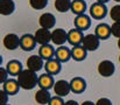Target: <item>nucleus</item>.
<instances>
[{
    "label": "nucleus",
    "instance_id": "obj_1",
    "mask_svg": "<svg viewBox=\"0 0 120 105\" xmlns=\"http://www.w3.org/2000/svg\"><path fill=\"white\" fill-rule=\"evenodd\" d=\"M16 81L19 82L20 88H22L23 90H32L39 84V77L36 72L29 69L22 70V72L18 76Z\"/></svg>",
    "mask_w": 120,
    "mask_h": 105
},
{
    "label": "nucleus",
    "instance_id": "obj_30",
    "mask_svg": "<svg viewBox=\"0 0 120 105\" xmlns=\"http://www.w3.org/2000/svg\"><path fill=\"white\" fill-rule=\"evenodd\" d=\"M8 71L6 68H0V82L4 84L6 81H8Z\"/></svg>",
    "mask_w": 120,
    "mask_h": 105
},
{
    "label": "nucleus",
    "instance_id": "obj_20",
    "mask_svg": "<svg viewBox=\"0 0 120 105\" xmlns=\"http://www.w3.org/2000/svg\"><path fill=\"white\" fill-rule=\"evenodd\" d=\"M55 54H56V50L54 49L52 46L50 44H45V46H41L40 50H39V55L44 60V61H49V60H52L55 57Z\"/></svg>",
    "mask_w": 120,
    "mask_h": 105
},
{
    "label": "nucleus",
    "instance_id": "obj_36",
    "mask_svg": "<svg viewBox=\"0 0 120 105\" xmlns=\"http://www.w3.org/2000/svg\"><path fill=\"white\" fill-rule=\"evenodd\" d=\"M97 1H98V2H101V4H106L109 0H97Z\"/></svg>",
    "mask_w": 120,
    "mask_h": 105
},
{
    "label": "nucleus",
    "instance_id": "obj_2",
    "mask_svg": "<svg viewBox=\"0 0 120 105\" xmlns=\"http://www.w3.org/2000/svg\"><path fill=\"white\" fill-rule=\"evenodd\" d=\"M100 44V39L96 34H87L84 36L82 46L87 50V51H94L99 48Z\"/></svg>",
    "mask_w": 120,
    "mask_h": 105
},
{
    "label": "nucleus",
    "instance_id": "obj_3",
    "mask_svg": "<svg viewBox=\"0 0 120 105\" xmlns=\"http://www.w3.org/2000/svg\"><path fill=\"white\" fill-rule=\"evenodd\" d=\"M90 14L93 19H97V20H100L106 16L107 14V8L105 6V4H101V2H94L91 5L90 7Z\"/></svg>",
    "mask_w": 120,
    "mask_h": 105
},
{
    "label": "nucleus",
    "instance_id": "obj_7",
    "mask_svg": "<svg viewBox=\"0 0 120 105\" xmlns=\"http://www.w3.org/2000/svg\"><path fill=\"white\" fill-rule=\"evenodd\" d=\"M68 41V33L62 28H56L51 32V42L56 46H62Z\"/></svg>",
    "mask_w": 120,
    "mask_h": 105
},
{
    "label": "nucleus",
    "instance_id": "obj_38",
    "mask_svg": "<svg viewBox=\"0 0 120 105\" xmlns=\"http://www.w3.org/2000/svg\"><path fill=\"white\" fill-rule=\"evenodd\" d=\"M116 1H117V2H120V0H116Z\"/></svg>",
    "mask_w": 120,
    "mask_h": 105
},
{
    "label": "nucleus",
    "instance_id": "obj_31",
    "mask_svg": "<svg viewBox=\"0 0 120 105\" xmlns=\"http://www.w3.org/2000/svg\"><path fill=\"white\" fill-rule=\"evenodd\" d=\"M64 103H65V102H63L62 97L55 96V97H52V98H51V101L49 102V104L48 105H64Z\"/></svg>",
    "mask_w": 120,
    "mask_h": 105
},
{
    "label": "nucleus",
    "instance_id": "obj_33",
    "mask_svg": "<svg viewBox=\"0 0 120 105\" xmlns=\"http://www.w3.org/2000/svg\"><path fill=\"white\" fill-rule=\"evenodd\" d=\"M0 97H1V105H7V101H8V95L4 91V90H1L0 91Z\"/></svg>",
    "mask_w": 120,
    "mask_h": 105
},
{
    "label": "nucleus",
    "instance_id": "obj_15",
    "mask_svg": "<svg viewBox=\"0 0 120 105\" xmlns=\"http://www.w3.org/2000/svg\"><path fill=\"white\" fill-rule=\"evenodd\" d=\"M44 69H45V72L49 75H56L61 71L62 64L57 58H52V60L47 61V63L44 64Z\"/></svg>",
    "mask_w": 120,
    "mask_h": 105
},
{
    "label": "nucleus",
    "instance_id": "obj_17",
    "mask_svg": "<svg viewBox=\"0 0 120 105\" xmlns=\"http://www.w3.org/2000/svg\"><path fill=\"white\" fill-rule=\"evenodd\" d=\"M72 57L71 55V50L68 47L61 46L56 49V54H55V58H57L60 62H68L70 58Z\"/></svg>",
    "mask_w": 120,
    "mask_h": 105
},
{
    "label": "nucleus",
    "instance_id": "obj_23",
    "mask_svg": "<svg viewBox=\"0 0 120 105\" xmlns=\"http://www.w3.org/2000/svg\"><path fill=\"white\" fill-rule=\"evenodd\" d=\"M15 4L13 0H0V14L9 15L14 12Z\"/></svg>",
    "mask_w": 120,
    "mask_h": 105
},
{
    "label": "nucleus",
    "instance_id": "obj_25",
    "mask_svg": "<svg viewBox=\"0 0 120 105\" xmlns=\"http://www.w3.org/2000/svg\"><path fill=\"white\" fill-rule=\"evenodd\" d=\"M86 9V2L84 0H72L71 4V12L76 15H82L84 14Z\"/></svg>",
    "mask_w": 120,
    "mask_h": 105
},
{
    "label": "nucleus",
    "instance_id": "obj_37",
    "mask_svg": "<svg viewBox=\"0 0 120 105\" xmlns=\"http://www.w3.org/2000/svg\"><path fill=\"white\" fill-rule=\"evenodd\" d=\"M118 47H119V49H120V39H118Z\"/></svg>",
    "mask_w": 120,
    "mask_h": 105
},
{
    "label": "nucleus",
    "instance_id": "obj_12",
    "mask_svg": "<svg viewBox=\"0 0 120 105\" xmlns=\"http://www.w3.org/2000/svg\"><path fill=\"white\" fill-rule=\"evenodd\" d=\"M83 32L77 29V28H74L71 31L68 32V42L71 44V46H80L82 42H83Z\"/></svg>",
    "mask_w": 120,
    "mask_h": 105
},
{
    "label": "nucleus",
    "instance_id": "obj_5",
    "mask_svg": "<svg viewBox=\"0 0 120 105\" xmlns=\"http://www.w3.org/2000/svg\"><path fill=\"white\" fill-rule=\"evenodd\" d=\"M52 89H54L56 96H58V97H65L71 91L70 82H67L64 79H60V81H57L55 83V85H54Z\"/></svg>",
    "mask_w": 120,
    "mask_h": 105
},
{
    "label": "nucleus",
    "instance_id": "obj_18",
    "mask_svg": "<svg viewBox=\"0 0 120 105\" xmlns=\"http://www.w3.org/2000/svg\"><path fill=\"white\" fill-rule=\"evenodd\" d=\"M55 85V82H54V78H52V75H49V74H43L39 77V86L40 89H44V90H49L51 88H54Z\"/></svg>",
    "mask_w": 120,
    "mask_h": 105
},
{
    "label": "nucleus",
    "instance_id": "obj_32",
    "mask_svg": "<svg viewBox=\"0 0 120 105\" xmlns=\"http://www.w3.org/2000/svg\"><path fill=\"white\" fill-rule=\"evenodd\" d=\"M96 105H112V102H111L109 98L103 97V98H99V99L97 101Z\"/></svg>",
    "mask_w": 120,
    "mask_h": 105
},
{
    "label": "nucleus",
    "instance_id": "obj_24",
    "mask_svg": "<svg viewBox=\"0 0 120 105\" xmlns=\"http://www.w3.org/2000/svg\"><path fill=\"white\" fill-rule=\"evenodd\" d=\"M86 53L87 50L80 44V46H75L72 49H71V55H72V58L76 60V61H83L86 58Z\"/></svg>",
    "mask_w": 120,
    "mask_h": 105
},
{
    "label": "nucleus",
    "instance_id": "obj_40",
    "mask_svg": "<svg viewBox=\"0 0 120 105\" xmlns=\"http://www.w3.org/2000/svg\"><path fill=\"white\" fill-rule=\"evenodd\" d=\"M7 105H8V104H7Z\"/></svg>",
    "mask_w": 120,
    "mask_h": 105
},
{
    "label": "nucleus",
    "instance_id": "obj_14",
    "mask_svg": "<svg viewBox=\"0 0 120 105\" xmlns=\"http://www.w3.org/2000/svg\"><path fill=\"white\" fill-rule=\"evenodd\" d=\"M74 23H75V28H77V29H79V31L83 32V31H86L91 26V19L87 15H85V14L77 15L75 18Z\"/></svg>",
    "mask_w": 120,
    "mask_h": 105
},
{
    "label": "nucleus",
    "instance_id": "obj_28",
    "mask_svg": "<svg viewBox=\"0 0 120 105\" xmlns=\"http://www.w3.org/2000/svg\"><path fill=\"white\" fill-rule=\"evenodd\" d=\"M110 16L114 22H120V5H116L111 8Z\"/></svg>",
    "mask_w": 120,
    "mask_h": 105
},
{
    "label": "nucleus",
    "instance_id": "obj_21",
    "mask_svg": "<svg viewBox=\"0 0 120 105\" xmlns=\"http://www.w3.org/2000/svg\"><path fill=\"white\" fill-rule=\"evenodd\" d=\"M94 34L97 35L100 40H106L110 37L111 33V26H109L107 23H99L97 27H96V31H94Z\"/></svg>",
    "mask_w": 120,
    "mask_h": 105
},
{
    "label": "nucleus",
    "instance_id": "obj_13",
    "mask_svg": "<svg viewBox=\"0 0 120 105\" xmlns=\"http://www.w3.org/2000/svg\"><path fill=\"white\" fill-rule=\"evenodd\" d=\"M19 89H20V84H19V82L18 81H15V79H8V81H6L4 84H2V90L9 96H14V95H16L18 93V91H19Z\"/></svg>",
    "mask_w": 120,
    "mask_h": 105
},
{
    "label": "nucleus",
    "instance_id": "obj_4",
    "mask_svg": "<svg viewBox=\"0 0 120 105\" xmlns=\"http://www.w3.org/2000/svg\"><path fill=\"white\" fill-rule=\"evenodd\" d=\"M116 71V67L112 61L110 60H104L98 64V72L103 77H111Z\"/></svg>",
    "mask_w": 120,
    "mask_h": 105
},
{
    "label": "nucleus",
    "instance_id": "obj_10",
    "mask_svg": "<svg viewBox=\"0 0 120 105\" xmlns=\"http://www.w3.org/2000/svg\"><path fill=\"white\" fill-rule=\"evenodd\" d=\"M43 58L41 57L40 55H33L30 57L27 58V69L32 70L34 72H38L43 68Z\"/></svg>",
    "mask_w": 120,
    "mask_h": 105
},
{
    "label": "nucleus",
    "instance_id": "obj_8",
    "mask_svg": "<svg viewBox=\"0 0 120 105\" xmlns=\"http://www.w3.org/2000/svg\"><path fill=\"white\" fill-rule=\"evenodd\" d=\"M2 43L5 46V48L7 50H15L18 47H20V37L16 34H7L4 40H2Z\"/></svg>",
    "mask_w": 120,
    "mask_h": 105
},
{
    "label": "nucleus",
    "instance_id": "obj_35",
    "mask_svg": "<svg viewBox=\"0 0 120 105\" xmlns=\"http://www.w3.org/2000/svg\"><path fill=\"white\" fill-rule=\"evenodd\" d=\"M80 105H96L93 102H91V101H85V102H83Z\"/></svg>",
    "mask_w": 120,
    "mask_h": 105
},
{
    "label": "nucleus",
    "instance_id": "obj_9",
    "mask_svg": "<svg viewBox=\"0 0 120 105\" xmlns=\"http://www.w3.org/2000/svg\"><path fill=\"white\" fill-rule=\"evenodd\" d=\"M35 40L36 43H39L41 46H45L49 44V42L51 41V32L49 29H44V28H39L35 32Z\"/></svg>",
    "mask_w": 120,
    "mask_h": 105
},
{
    "label": "nucleus",
    "instance_id": "obj_29",
    "mask_svg": "<svg viewBox=\"0 0 120 105\" xmlns=\"http://www.w3.org/2000/svg\"><path fill=\"white\" fill-rule=\"evenodd\" d=\"M111 33L113 36L120 39V22H114L111 26Z\"/></svg>",
    "mask_w": 120,
    "mask_h": 105
},
{
    "label": "nucleus",
    "instance_id": "obj_11",
    "mask_svg": "<svg viewBox=\"0 0 120 105\" xmlns=\"http://www.w3.org/2000/svg\"><path fill=\"white\" fill-rule=\"evenodd\" d=\"M39 23H40L41 28H44V29H51L55 23H56V19L55 16L51 14V13H43L39 19Z\"/></svg>",
    "mask_w": 120,
    "mask_h": 105
},
{
    "label": "nucleus",
    "instance_id": "obj_26",
    "mask_svg": "<svg viewBox=\"0 0 120 105\" xmlns=\"http://www.w3.org/2000/svg\"><path fill=\"white\" fill-rule=\"evenodd\" d=\"M71 0H55V8L60 13H65L71 9Z\"/></svg>",
    "mask_w": 120,
    "mask_h": 105
},
{
    "label": "nucleus",
    "instance_id": "obj_6",
    "mask_svg": "<svg viewBox=\"0 0 120 105\" xmlns=\"http://www.w3.org/2000/svg\"><path fill=\"white\" fill-rule=\"evenodd\" d=\"M36 40L35 36L32 34H23L20 37V48L25 51H32L35 49Z\"/></svg>",
    "mask_w": 120,
    "mask_h": 105
},
{
    "label": "nucleus",
    "instance_id": "obj_16",
    "mask_svg": "<svg viewBox=\"0 0 120 105\" xmlns=\"http://www.w3.org/2000/svg\"><path fill=\"white\" fill-rule=\"evenodd\" d=\"M70 86L71 91L75 93H82L86 89V82L82 77H75L70 81Z\"/></svg>",
    "mask_w": 120,
    "mask_h": 105
},
{
    "label": "nucleus",
    "instance_id": "obj_39",
    "mask_svg": "<svg viewBox=\"0 0 120 105\" xmlns=\"http://www.w3.org/2000/svg\"><path fill=\"white\" fill-rule=\"evenodd\" d=\"M119 62H120V55H119Z\"/></svg>",
    "mask_w": 120,
    "mask_h": 105
},
{
    "label": "nucleus",
    "instance_id": "obj_34",
    "mask_svg": "<svg viewBox=\"0 0 120 105\" xmlns=\"http://www.w3.org/2000/svg\"><path fill=\"white\" fill-rule=\"evenodd\" d=\"M64 105H79L76 101H68V102H65Z\"/></svg>",
    "mask_w": 120,
    "mask_h": 105
},
{
    "label": "nucleus",
    "instance_id": "obj_19",
    "mask_svg": "<svg viewBox=\"0 0 120 105\" xmlns=\"http://www.w3.org/2000/svg\"><path fill=\"white\" fill-rule=\"evenodd\" d=\"M51 95L48 90L44 89H40L35 92V101L36 103H39L40 105H47L49 104V102L51 101Z\"/></svg>",
    "mask_w": 120,
    "mask_h": 105
},
{
    "label": "nucleus",
    "instance_id": "obj_22",
    "mask_svg": "<svg viewBox=\"0 0 120 105\" xmlns=\"http://www.w3.org/2000/svg\"><path fill=\"white\" fill-rule=\"evenodd\" d=\"M6 69L8 71V74L12 75V76H19V75L22 72V70H23L22 69L21 62L18 61V60H12V61H9V62L7 63Z\"/></svg>",
    "mask_w": 120,
    "mask_h": 105
},
{
    "label": "nucleus",
    "instance_id": "obj_27",
    "mask_svg": "<svg viewBox=\"0 0 120 105\" xmlns=\"http://www.w3.org/2000/svg\"><path fill=\"white\" fill-rule=\"evenodd\" d=\"M29 5L32 6V8L39 11L43 9L48 5V0H29Z\"/></svg>",
    "mask_w": 120,
    "mask_h": 105
}]
</instances>
